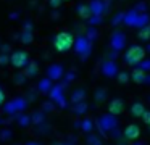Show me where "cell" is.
I'll return each mask as SVG.
<instances>
[{
    "instance_id": "15",
    "label": "cell",
    "mask_w": 150,
    "mask_h": 145,
    "mask_svg": "<svg viewBox=\"0 0 150 145\" xmlns=\"http://www.w3.org/2000/svg\"><path fill=\"white\" fill-rule=\"evenodd\" d=\"M18 124L23 126V127H26V126H29L31 122H33V119H31V116H26V115H18Z\"/></svg>"
},
{
    "instance_id": "30",
    "label": "cell",
    "mask_w": 150,
    "mask_h": 145,
    "mask_svg": "<svg viewBox=\"0 0 150 145\" xmlns=\"http://www.w3.org/2000/svg\"><path fill=\"white\" fill-rule=\"evenodd\" d=\"M149 127H150V126H149Z\"/></svg>"
},
{
    "instance_id": "25",
    "label": "cell",
    "mask_w": 150,
    "mask_h": 145,
    "mask_svg": "<svg viewBox=\"0 0 150 145\" xmlns=\"http://www.w3.org/2000/svg\"><path fill=\"white\" fill-rule=\"evenodd\" d=\"M11 137V132L10 131H4L2 134H0V139H10Z\"/></svg>"
},
{
    "instance_id": "11",
    "label": "cell",
    "mask_w": 150,
    "mask_h": 145,
    "mask_svg": "<svg viewBox=\"0 0 150 145\" xmlns=\"http://www.w3.org/2000/svg\"><path fill=\"white\" fill-rule=\"evenodd\" d=\"M87 103L86 102H78V103H73V106H71V111L74 113V115H78V116H82L86 111H87Z\"/></svg>"
},
{
    "instance_id": "10",
    "label": "cell",
    "mask_w": 150,
    "mask_h": 145,
    "mask_svg": "<svg viewBox=\"0 0 150 145\" xmlns=\"http://www.w3.org/2000/svg\"><path fill=\"white\" fill-rule=\"evenodd\" d=\"M145 111H147V108L142 102H134L132 106H131V113H132L134 118H142L145 115Z\"/></svg>"
},
{
    "instance_id": "4",
    "label": "cell",
    "mask_w": 150,
    "mask_h": 145,
    "mask_svg": "<svg viewBox=\"0 0 150 145\" xmlns=\"http://www.w3.org/2000/svg\"><path fill=\"white\" fill-rule=\"evenodd\" d=\"M28 108V102L24 98H21V97H18V98H13L10 100L8 103H5L4 110L8 113V115H15V113H21L23 110Z\"/></svg>"
},
{
    "instance_id": "16",
    "label": "cell",
    "mask_w": 150,
    "mask_h": 145,
    "mask_svg": "<svg viewBox=\"0 0 150 145\" xmlns=\"http://www.w3.org/2000/svg\"><path fill=\"white\" fill-rule=\"evenodd\" d=\"M81 129H82L84 132H91L92 129H94V122H92V119H89V118L82 119V122H81Z\"/></svg>"
},
{
    "instance_id": "3",
    "label": "cell",
    "mask_w": 150,
    "mask_h": 145,
    "mask_svg": "<svg viewBox=\"0 0 150 145\" xmlns=\"http://www.w3.org/2000/svg\"><path fill=\"white\" fill-rule=\"evenodd\" d=\"M97 124H98V127H100V131L103 132V134H108L110 131H113V129L116 127L118 121H116V116L107 113V115L100 116V119L97 121Z\"/></svg>"
},
{
    "instance_id": "1",
    "label": "cell",
    "mask_w": 150,
    "mask_h": 145,
    "mask_svg": "<svg viewBox=\"0 0 150 145\" xmlns=\"http://www.w3.org/2000/svg\"><path fill=\"white\" fill-rule=\"evenodd\" d=\"M145 48L140 45H132L127 48V52L124 53V61L129 66H139V63H142V60L145 58Z\"/></svg>"
},
{
    "instance_id": "5",
    "label": "cell",
    "mask_w": 150,
    "mask_h": 145,
    "mask_svg": "<svg viewBox=\"0 0 150 145\" xmlns=\"http://www.w3.org/2000/svg\"><path fill=\"white\" fill-rule=\"evenodd\" d=\"M10 63L15 68L21 69V68H26L29 64V57H28V53L24 50H15L10 57Z\"/></svg>"
},
{
    "instance_id": "29",
    "label": "cell",
    "mask_w": 150,
    "mask_h": 145,
    "mask_svg": "<svg viewBox=\"0 0 150 145\" xmlns=\"http://www.w3.org/2000/svg\"><path fill=\"white\" fill-rule=\"evenodd\" d=\"M120 145H126V144H120Z\"/></svg>"
},
{
    "instance_id": "24",
    "label": "cell",
    "mask_w": 150,
    "mask_h": 145,
    "mask_svg": "<svg viewBox=\"0 0 150 145\" xmlns=\"http://www.w3.org/2000/svg\"><path fill=\"white\" fill-rule=\"evenodd\" d=\"M5 103V92H4V89L0 87V106Z\"/></svg>"
},
{
    "instance_id": "19",
    "label": "cell",
    "mask_w": 150,
    "mask_h": 145,
    "mask_svg": "<svg viewBox=\"0 0 150 145\" xmlns=\"http://www.w3.org/2000/svg\"><path fill=\"white\" fill-rule=\"evenodd\" d=\"M37 74V66L36 63H31V66L28 68V76H36Z\"/></svg>"
},
{
    "instance_id": "7",
    "label": "cell",
    "mask_w": 150,
    "mask_h": 145,
    "mask_svg": "<svg viewBox=\"0 0 150 145\" xmlns=\"http://www.w3.org/2000/svg\"><path fill=\"white\" fill-rule=\"evenodd\" d=\"M123 135H124V139L126 140H136V139H139V135H140V127L137 124H129V126H126V129L123 131Z\"/></svg>"
},
{
    "instance_id": "27",
    "label": "cell",
    "mask_w": 150,
    "mask_h": 145,
    "mask_svg": "<svg viewBox=\"0 0 150 145\" xmlns=\"http://www.w3.org/2000/svg\"><path fill=\"white\" fill-rule=\"evenodd\" d=\"M26 145H40V144H39V142H28Z\"/></svg>"
},
{
    "instance_id": "2",
    "label": "cell",
    "mask_w": 150,
    "mask_h": 145,
    "mask_svg": "<svg viewBox=\"0 0 150 145\" xmlns=\"http://www.w3.org/2000/svg\"><path fill=\"white\" fill-rule=\"evenodd\" d=\"M73 44H74V39H73V35L66 31L58 32V34L55 35V39H53V47H55L57 52H60V53L68 52L69 48L73 47Z\"/></svg>"
},
{
    "instance_id": "13",
    "label": "cell",
    "mask_w": 150,
    "mask_h": 145,
    "mask_svg": "<svg viewBox=\"0 0 150 145\" xmlns=\"http://www.w3.org/2000/svg\"><path fill=\"white\" fill-rule=\"evenodd\" d=\"M86 97V90L84 89H76L71 93V103H78V102H84Z\"/></svg>"
},
{
    "instance_id": "12",
    "label": "cell",
    "mask_w": 150,
    "mask_h": 145,
    "mask_svg": "<svg viewBox=\"0 0 150 145\" xmlns=\"http://www.w3.org/2000/svg\"><path fill=\"white\" fill-rule=\"evenodd\" d=\"M53 89V86H52V79L50 77H45L44 81H40V84H39V92H42V93H50V90Z\"/></svg>"
},
{
    "instance_id": "18",
    "label": "cell",
    "mask_w": 150,
    "mask_h": 145,
    "mask_svg": "<svg viewBox=\"0 0 150 145\" xmlns=\"http://www.w3.org/2000/svg\"><path fill=\"white\" fill-rule=\"evenodd\" d=\"M87 142H89V145H102L100 139L95 137V135H89V137H87Z\"/></svg>"
},
{
    "instance_id": "17",
    "label": "cell",
    "mask_w": 150,
    "mask_h": 145,
    "mask_svg": "<svg viewBox=\"0 0 150 145\" xmlns=\"http://www.w3.org/2000/svg\"><path fill=\"white\" fill-rule=\"evenodd\" d=\"M31 119H33L34 124H40V122H44V119H45V115L40 113V111H37V113H34V115L31 116Z\"/></svg>"
},
{
    "instance_id": "20",
    "label": "cell",
    "mask_w": 150,
    "mask_h": 145,
    "mask_svg": "<svg viewBox=\"0 0 150 145\" xmlns=\"http://www.w3.org/2000/svg\"><path fill=\"white\" fill-rule=\"evenodd\" d=\"M129 77H131V76H129L127 73H121L120 76H118V81H120L121 84H126L127 81H129Z\"/></svg>"
},
{
    "instance_id": "9",
    "label": "cell",
    "mask_w": 150,
    "mask_h": 145,
    "mask_svg": "<svg viewBox=\"0 0 150 145\" xmlns=\"http://www.w3.org/2000/svg\"><path fill=\"white\" fill-rule=\"evenodd\" d=\"M124 108V102L121 98H113L110 103H108V113L113 116H118Z\"/></svg>"
},
{
    "instance_id": "28",
    "label": "cell",
    "mask_w": 150,
    "mask_h": 145,
    "mask_svg": "<svg viewBox=\"0 0 150 145\" xmlns=\"http://www.w3.org/2000/svg\"><path fill=\"white\" fill-rule=\"evenodd\" d=\"M134 145H144V144H140V142H134Z\"/></svg>"
},
{
    "instance_id": "23",
    "label": "cell",
    "mask_w": 150,
    "mask_h": 145,
    "mask_svg": "<svg viewBox=\"0 0 150 145\" xmlns=\"http://www.w3.org/2000/svg\"><path fill=\"white\" fill-rule=\"evenodd\" d=\"M79 15H81L82 18H87V16H89L87 8H86V6H84V8H82V6H79Z\"/></svg>"
},
{
    "instance_id": "21",
    "label": "cell",
    "mask_w": 150,
    "mask_h": 145,
    "mask_svg": "<svg viewBox=\"0 0 150 145\" xmlns=\"http://www.w3.org/2000/svg\"><path fill=\"white\" fill-rule=\"evenodd\" d=\"M139 37L142 39V40H149V39H150V29H149V31H142L139 34Z\"/></svg>"
},
{
    "instance_id": "8",
    "label": "cell",
    "mask_w": 150,
    "mask_h": 145,
    "mask_svg": "<svg viewBox=\"0 0 150 145\" xmlns=\"http://www.w3.org/2000/svg\"><path fill=\"white\" fill-rule=\"evenodd\" d=\"M131 79H132L134 82H137V84H147V82H150V76L147 74V71L140 69V68H137V69H134L132 73H131Z\"/></svg>"
},
{
    "instance_id": "6",
    "label": "cell",
    "mask_w": 150,
    "mask_h": 145,
    "mask_svg": "<svg viewBox=\"0 0 150 145\" xmlns=\"http://www.w3.org/2000/svg\"><path fill=\"white\" fill-rule=\"evenodd\" d=\"M50 97H52L53 102H57L62 108H66V98H65V93H63V87L62 86H55L52 90H50Z\"/></svg>"
},
{
    "instance_id": "26",
    "label": "cell",
    "mask_w": 150,
    "mask_h": 145,
    "mask_svg": "<svg viewBox=\"0 0 150 145\" xmlns=\"http://www.w3.org/2000/svg\"><path fill=\"white\" fill-rule=\"evenodd\" d=\"M103 98H105V92H103V89H100V92L97 95V100H103Z\"/></svg>"
},
{
    "instance_id": "22",
    "label": "cell",
    "mask_w": 150,
    "mask_h": 145,
    "mask_svg": "<svg viewBox=\"0 0 150 145\" xmlns=\"http://www.w3.org/2000/svg\"><path fill=\"white\" fill-rule=\"evenodd\" d=\"M142 119H144V122H145L147 126H150V110H147V111H145V115L142 116Z\"/></svg>"
},
{
    "instance_id": "14",
    "label": "cell",
    "mask_w": 150,
    "mask_h": 145,
    "mask_svg": "<svg viewBox=\"0 0 150 145\" xmlns=\"http://www.w3.org/2000/svg\"><path fill=\"white\" fill-rule=\"evenodd\" d=\"M62 73H63V69H62V66H52L49 69V77L50 79H60L62 77Z\"/></svg>"
}]
</instances>
